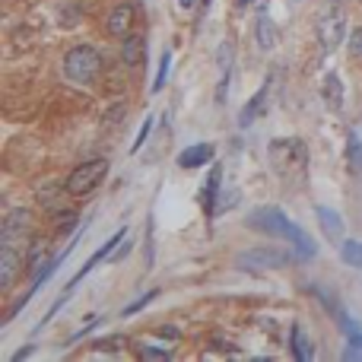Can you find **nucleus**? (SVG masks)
<instances>
[{
    "label": "nucleus",
    "mask_w": 362,
    "mask_h": 362,
    "mask_svg": "<svg viewBox=\"0 0 362 362\" xmlns=\"http://www.w3.org/2000/svg\"><path fill=\"white\" fill-rule=\"evenodd\" d=\"M124 346H127V337H121V334H112V337L93 340V350H95V353H121Z\"/></svg>",
    "instance_id": "412c9836"
},
{
    "label": "nucleus",
    "mask_w": 362,
    "mask_h": 362,
    "mask_svg": "<svg viewBox=\"0 0 362 362\" xmlns=\"http://www.w3.org/2000/svg\"><path fill=\"white\" fill-rule=\"evenodd\" d=\"M210 159H213V144H194V146H187V150L178 153L181 169H200V165L210 163Z\"/></svg>",
    "instance_id": "f3484780"
},
{
    "label": "nucleus",
    "mask_w": 362,
    "mask_h": 362,
    "mask_svg": "<svg viewBox=\"0 0 362 362\" xmlns=\"http://www.w3.org/2000/svg\"><path fill=\"white\" fill-rule=\"evenodd\" d=\"M144 57H146V42L140 35H124L121 42V61L127 67H144Z\"/></svg>",
    "instance_id": "a211bd4d"
},
{
    "label": "nucleus",
    "mask_w": 362,
    "mask_h": 362,
    "mask_svg": "<svg viewBox=\"0 0 362 362\" xmlns=\"http://www.w3.org/2000/svg\"><path fill=\"white\" fill-rule=\"evenodd\" d=\"M108 175V163L105 159H89V163H80L67 178V191L74 197H83V194H93L95 187L105 181Z\"/></svg>",
    "instance_id": "39448f33"
},
{
    "label": "nucleus",
    "mask_w": 362,
    "mask_h": 362,
    "mask_svg": "<svg viewBox=\"0 0 362 362\" xmlns=\"http://www.w3.org/2000/svg\"><path fill=\"white\" fill-rule=\"evenodd\" d=\"M200 6H204V13H206V6H210V0H200Z\"/></svg>",
    "instance_id": "473e14b6"
},
{
    "label": "nucleus",
    "mask_w": 362,
    "mask_h": 362,
    "mask_svg": "<svg viewBox=\"0 0 362 362\" xmlns=\"http://www.w3.org/2000/svg\"><path fill=\"white\" fill-rule=\"evenodd\" d=\"M25 267V251L23 245L13 242H0V293H10L13 283L19 280Z\"/></svg>",
    "instance_id": "0eeeda50"
},
{
    "label": "nucleus",
    "mask_w": 362,
    "mask_h": 362,
    "mask_svg": "<svg viewBox=\"0 0 362 362\" xmlns=\"http://www.w3.org/2000/svg\"><path fill=\"white\" fill-rule=\"evenodd\" d=\"M131 29H134V6L118 4L112 13H108V32L124 38V35H131Z\"/></svg>",
    "instance_id": "2eb2a0df"
},
{
    "label": "nucleus",
    "mask_w": 362,
    "mask_h": 362,
    "mask_svg": "<svg viewBox=\"0 0 362 362\" xmlns=\"http://www.w3.org/2000/svg\"><path fill=\"white\" fill-rule=\"evenodd\" d=\"M169 67H172V54L169 51H163V57H159V70H156V83H153V93H163L165 80H169Z\"/></svg>",
    "instance_id": "b1692460"
},
{
    "label": "nucleus",
    "mask_w": 362,
    "mask_h": 362,
    "mask_svg": "<svg viewBox=\"0 0 362 362\" xmlns=\"http://www.w3.org/2000/svg\"><path fill=\"white\" fill-rule=\"evenodd\" d=\"M289 340H293V356L299 359V362H308V359L315 356V353H312V344H308V337L302 334L299 325H293V331H289Z\"/></svg>",
    "instance_id": "aec40b11"
},
{
    "label": "nucleus",
    "mask_w": 362,
    "mask_h": 362,
    "mask_svg": "<svg viewBox=\"0 0 362 362\" xmlns=\"http://www.w3.org/2000/svg\"><path fill=\"white\" fill-rule=\"evenodd\" d=\"M340 257H344V264H350V267H362V242H344L340 245Z\"/></svg>",
    "instance_id": "4be33fe9"
},
{
    "label": "nucleus",
    "mask_w": 362,
    "mask_h": 362,
    "mask_svg": "<svg viewBox=\"0 0 362 362\" xmlns=\"http://www.w3.org/2000/svg\"><path fill=\"white\" fill-rule=\"evenodd\" d=\"M315 216H318V223H321V229H325L327 238H334V242H340V238H344V219H340L337 210L318 204V206H315Z\"/></svg>",
    "instance_id": "dca6fc26"
},
{
    "label": "nucleus",
    "mask_w": 362,
    "mask_h": 362,
    "mask_svg": "<svg viewBox=\"0 0 362 362\" xmlns=\"http://www.w3.org/2000/svg\"><path fill=\"white\" fill-rule=\"evenodd\" d=\"M255 42L261 51H270L276 42H280V29H276L274 19H270L264 10L257 13V19H255Z\"/></svg>",
    "instance_id": "ddd939ff"
},
{
    "label": "nucleus",
    "mask_w": 362,
    "mask_h": 362,
    "mask_svg": "<svg viewBox=\"0 0 362 362\" xmlns=\"http://www.w3.org/2000/svg\"><path fill=\"white\" fill-rule=\"evenodd\" d=\"M150 131H153V118H146L144 127H140V134H137V140H134L131 153H140V150H144V144H146V137H150Z\"/></svg>",
    "instance_id": "a878e982"
},
{
    "label": "nucleus",
    "mask_w": 362,
    "mask_h": 362,
    "mask_svg": "<svg viewBox=\"0 0 362 362\" xmlns=\"http://www.w3.org/2000/svg\"><path fill=\"white\" fill-rule=\"evenodd\" d=\"M346 153H350V165H353V169L362 172V140L356 137V134H350V146H346Z\"/></svg>",
    "instance_id": "393cba45"
},
{
    "label": "nucleus",
    "mask_w": 362,
    "mask_h": 362,
    "mask_svg": "<svg viewBox=\"0 0 362 362\" xmlns=\"http://www.w3.org/2000/svg\"><path fill=\"white\" fill-rule=\"evenodd\" d=\"M350 54L356 57V61H362V25H356V29L350 32Z\"/></svg>",
    "instance_id": "bb28decb"
},
{
    "label": "nucleus",
    "mask_w": 362,
    "mask_h": 362,
    "mask_svg": "<svg viewBox=\"0 0 362 362\" xmlns=\"http://www.w3.org/2000/svg\"><path fill=\"white\" fill-rule=\"evenodd\" d=\"M344 38H346V16H344V10L334 4L318 16V42L327 54H334V51L344 45Z\"/></svg>",
    "instance_id": "423d86ee"
},
{
    "label": "nucleus",
    "mask_w": 362,
    "mask_h": 362,
    "mask_svg": "<svg viewBox=\"0 0 362 362\" xmlns=\"http://www.w3.org/2000/svg\"><path fill=\"white\" fill-rule=\"evenodd\" d=\"M159 334H163V337H178V331H175V327H163V331H159Z\"/></svg>",
    "instance_id": "c756f323"
},
{
    "label": "nucleus",
    "mask_w": 362,
    "mask_h": 362,
    "mask_svg": "<svg viewBox=\"0 0 362 362\" xmlns=\"http://www.w3.org/2000/svg\"><path fill=\"white\" fill-rule=\"evenodd\" d=\"M321 99L331 112H340L344 108V83H340L337 74H327L325 76V86H321Z\"/></svg>",
    "instance_id": "6ab92c4d"
},
{
    "label": "nucleus",
    "mask_w": 362,
    "mask_h": 362,
    "mask_svg": "<svg viewBox=\"0 0 362 362\" xmlns=\"http://www.w3.org/2000/svg\"><path fill=\"white\" fill-rule=\"evenodd\" d=\"M67 197H74V194L67 191V185H45L42 191H38V204L45 206L48 213H54V216H61V213H67Z\"/></svg>",
    "instance_id": "f8f14e48"
},
{
    "label": "nucleus",
    "mask_w": 362,
    "mask_h": 362,
    "mask_svg": "<svg viewBox=\"0 0 362 362\" xmlns=\"http://www.w3.org/2000/svg\"><path fill=\"white\" fill-rule=\"evenodd\" d=\"M251 4H257V10H264V4H267V0H251Z\"/></svg>",
    "instance_id": "2f4dec72"
},
{
    "label": "nucleus",
    "mask_w": 362,
    "mask_h": 362,
    "mask_svg": "<svg viewBox=\"0 0 362 362\" xmlns=\"http://www.w3.org/2000/svg\"><path fill=\"white\" fill-rule=\"evenodd\" d=\"M178 6H185V10H191V6H194V0H178Z\"/></svg>",
    "instance_id": "7c9ffc66"
},
{
    "label": "nucleus",
    "mask_w": 362,
    "mask_h": 362,
    "mask_svg": "<svg viewBox=\"0 0 362 362\" xmlns=\"http://www.w3.org/2000/svg\"><path fill=\"white\" fill-rule=\"evenodd\" d=\"M296 257L283 248H274V245H261V248H251V251H242L235 257V267L238 270H280V267H289Z\"/></svg>",
    "instance_id": "20e7f679"
},
{
    "label": "nucleus",
    "mask_w": 362,
    "mask_h": 362,
    "mask_svg": "<svg viewBox=\"0 0 362 362\" xmlns=\"http://www.w3.org/2000/svg\"><path fill=\"white\" fill-rule=\"evenodd\" d=\"M156 296H159V289H150V293H144V296H140V299H134L131 305H124V308H121V315H124V318H127V315H137V312H144V308L150 305V302H156Z\"/></svg>",
    "instance_id": "5701e85b"
},
{
    "label": "nucleus",
    "mask_w": 362,
    "mask_h": 362,
    "mask_svg": "<svg viewBox=\"0 0 362 362\" xmlns=\"http://www.w3.org/2000/svg\"><path fill=\"white\" fill-rule=\"evenodd\" d=\"M229 80H232V45L223 42L216 48V102L223 105L226 93H229Z\"/></svg>",
    "instance_id": "9b49d317"
},
{
    "label": "nucleus",
    "mask_w": 362,
    "mask_h": 362,
    "mask_svg": "<svg viewBox=\"0 0 362 362\" xmlns=\"http://www.w3.org/2000/svg\"><path fill=\"white\" fill-rule=\"evenodd\" d=\"M99 70H102V54L93 45H76V48H70L67 57H64V76H67L70 83H76V86L93 83L95 76H99Z\"/></svg>",
    "instance_id": "7ed1b4c3"
},
{
    "label": "nucleus",
    "mask_w": 362,
    "mask_h": 362,
    "mask_svg": "<svg viewBox=\"0 0 362 362\" xmlns=\"http://www.w3.org/2000/svg\"><path fill=\"white\" fill-rule=\"evenodd\" d=\"M140 356H144V359H169L172 353H169V350H159V346L144 344V346H140Z\"/></svg>",
    "instance_id": "cd10ccee"
},
{
    "label": "nucleus",
    "mask_w": 362,
    "mask_h": 362,
    "mask_svg": "<svg viewBox=\"0 0 362 362\" xmlns=\"http://www.w3.org/2000/svg\"><path fill=\"white\" fill-rule=\"evenodd\" d=\"M274 89H276V70H270L267 80H264V86L255 93V99H248V105L242 108V115H238V124H242V127H251L255 121H261L264 115H267V108H270Z\"/></svg>",
    "instance_id": "6e6552de"
},
{
    "label": "nucleus",
    "mask_w": 362,
    "mask_h": 362,
    "mask_svg": "<svg viewBox=\"0 0 362 362\" xmlns=\"http://www.w3.org/2000/svg\"><path fill=\"white\" fill-rule=\"evenodd\" d=\"M270 169L286 185H302L308 175V146L299 137H276L267 146Z\"/></svg>",
    "instance_id": "f03ea898"
},
{
    "label": "nucleus",
    "mask_w": 362,
    "mask_h": 362,
    "mask_svg": "<svg viewBox=\"0 0 362 362\" xmlns=\"http://www.w3.org/2000/svg\"><path fill=\"white\" fill-rule=\"evenodd\" d=\"M32 350H35V346H25V350H19V353H16V356H13V359H16V362H19V359H25V356H32Z\"/></svg>",
    "instance_id": "c85d7f7f"
},
{
    "label": "nucleus",
    "mask_w": 362,
    "mask_h": 362,
    "mask_svg": "<svg viewBox=\"0 0 362 362\" xmlns=\"http://www.w3.org/2000/svg\"><path fill=\"white\" fill-rule=\"evenodd\" d=\"M32 229V213L16 206V210L6 213L4 219V232H0V242H13V245H25V235Z\"/></svg>",
    "instance_id": "1a4fd4ad"
},
{
    "label": "nucleus",
    "mask_w": 362,
    "mask_h": 362,
    "mask_svg": "<svg viewBox=\"0 0 362 362\" xmlns=\"http://www.w3.org/2000/svg\"><path fill=\"white\" fill-rule=\"evenodd\" d=\"M248 226H251V229L267 232V235L283 238V242H293L296 245V257H302V261H312V257L318 255L312 235H308L299 223H293V219H289L280 206H257V210L248 216Z\"/></svg>",
    "instance_id": "f257e3e1"
},
{
    "label": "nucleus",
    "mask_w": 362,
    "mask_h": 362,
    "mask_svg": "<svg viewBox=\"0 0 362 362\" xmlns=\"http://www.w3.org/2000/svg\"><path fill=\"white\" fill-rule=\"evenodd\" d=\"M124 238H127V232H124V229H118V232H115V235H112V238H108V242H105V245H102V248H99V251H95V255H93V257H89V261H86V264H83V267H80V270H76V276H74V280H70V283H67V293H70V289H74V286H76V283H80V280H83V276H86V274H89V270H93V267H95V264H102V261H108V257H115V251H118V245H121V242H124Z\"/></svg>",
    "instance_id": "9d476101"
},
{
    "label": "nucleus",
    "mask_w": 362,
    "mask_h": 362,
    "mask_svg": "<svg viewBox=\"0 0 362 362\" xmlns=\"http://www.w3.org/2000/svg\"><path fill=\"white\" fill-rule=\"evenodd\" d=\"M219 181H223V165H213V169H210V178H206V181H204V187H200V204H204V210L210 213V216H216Z\"/></svg>",
    "instance_id": "4468645a"
}]
</instances>
